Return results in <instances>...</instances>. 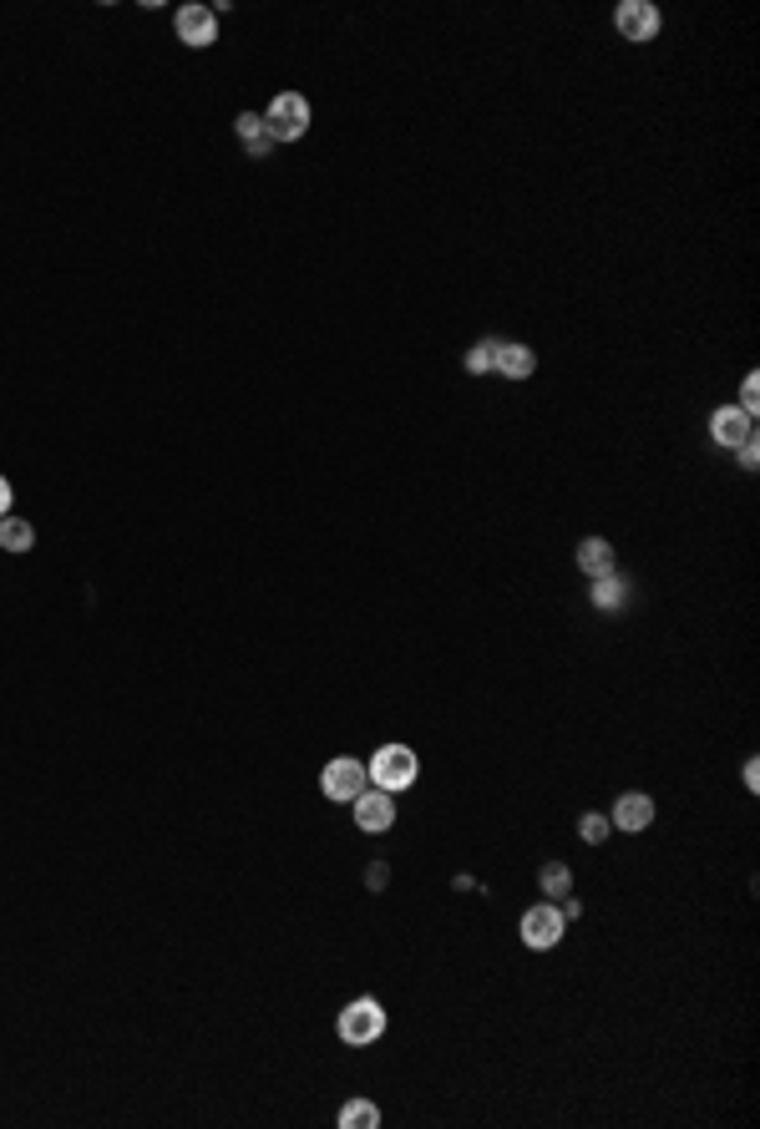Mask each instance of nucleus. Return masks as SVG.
I'll list each match as a JSON object with an SVG mask.
<instances>
[{
    "mask_svg": "<svg viewBox=\"0 0 760 1129\" xmlns=\"http://www.w3.org/2000/svg\"><path fill=\"white\" fill-rule=\"evenodd\" d=\"M365 770H370V780H375L380 790H406V785L421 775V765H416V755H411L406 745H380L375 760H370Z\"/></svg>",
    "mask_w": 760,
    "mask_h": 1129,
    "instance_id": "2",
    "label": "nucleus"
},
{
    "mask_svg": "<svg viewBox=\"0 0 760 1129\" xmlns=\"http://www.w3.org/2000/svg\"><path fill=\"white\" fill-rule=\"evenodd\" d=\"M173 26H178V41H183V46H213V41H218V16H213L208 6H198V0L173 16Z\"/></svg>",
    "mask_w": 760,
    "mask_h": 1129,
    "instance_id": "7",
    "label": "nucleus"
},
{
    "mask_svg": "<svg viewBox=\"0 0 760 1129\" xmlns=\"http://www.w3.org/2000/svg\"><path fill=\"white\" fill-rule=\"evenodd\" d=\"M710 436H715V446L740 451L745 441H755V416H745L740 406H720L715 421H710Z\"/></svg>",
    "mask_w": 760,
    "mask_h": 1129,
    "instance_id": "9",
    "label": "nucleus"
},
{
    "mask_svg": "<svg viewBox=\"0 0 760 1129\" xmlns=\"http://www.w3.org/2000/svg\"><path fill=\"white\" fill-rule=\"evenodd\" d=\"M0 517H11V481L0 476Z\"/></svg>",
    "mask_w": 760,
    "mask_h": 1129,
    "instance_id": "22",
    "label": "nucleus"
},
{
    "mask_svg": "<svg viewBox=\"0 0 760 1129\" xmlns=\"http://www.w3.org/2000/svg\"><path fill=\"white\" fill-rule=\"evenodd\" d=\"M563 932H568V917H563L553 902L522 912V942H527V947H538V952H543V947H558Z\"/></svg>",
    "mask_w": 760,
    "mask_h": 1129,
    "instance_id": "4",
    "label": "nucleus"
},
{
    "mask_svg": "<svg viewBox=\"0 0 760 1129\" xmlns=\"http://www.w3.org/2000/svg\"><path fill=\"white\" fill-rule=\"evenodd\" d=\"M755 461H760V451H755V441H745V446H740V466L755 471Z\"/></svg>",
    "mask_w": 760,
    "mask_h": 1129,
    "instance_id": "21",
    "label": "nucleus"
},
{
    "mask_svg": "<svg viewBox=\"0 0 760 1129\" xmlns=\"http://www.w3.org/2000/svg\"><path fill=\"white\" fill-rule=\"evenodd\" d=\"M543 892H548L553 902L573 892V871H568L563 861H548V866H543Z\"/></svg>",
    "mask_w": 760,
    "mask_h": 1129,
    "instance_id": "16",
    "label": "nucleus"
},
{
    "mask_svg": "<svg viewBox=\"0 0 760 1129\" xmlns=\"http://www.w3.org/2000/svg\"><path fill=\"white\" fill-rule=\"evenodd\" d=\"M755 400H760V380L745 375V385H740V411H745V416H755Z\"/></svg>",
    "mask_w": 760,
    "mask_h": 1129,
    "instance_id": "20",
    "label": "nucleus"
},
{
    "mask_svg": "<svg viewBox=\"0 0 760 1129\" xmlns=\"http://www.w3.org/2000/svg\"><path fill=\"white\" fill-rule=\"evenodd\" d=\"M234 132H239V142H244L254 157H269V152H274V137H269V127H264L259 112H244V117L234 122Z\"/></svg>",
    "mask_w": 760,
    "mask_h": 1129,
    "instance_id": "13",
    "label": "nucleus"
},
{
    "mask_svg": "<svg viewBox=\"0 0 760 1129\" xmlns=\"http://www.w3.org/2000/svg\"><path fill=\"white\" fill-rule=\"evenodd\" d=\"M380 1033H386V1008H380L375 998L345 1003V1013H340V1038H345V1043L365 1048V1043H375Z\"/></svg>",
    "mask_w": 760,
    "mask_h": 1129,
    "instance_id": "3",
    "label": "nucleus"
},
{
    "mask_svg": "<svg viewBox=\"0 0 760 1129\" xmlns=\"http://www.w3.org/2000/svg\"><path fill=\"white\" fill-rule=\"evenodd\" d=\"M497 370H502L507 380H527L532 370H538V360H532V350H527V345H502Z\"/></svg>",
    "mask_w": 760,
    "mask_h": 1129,
    "instance_id": "15",
    "label": "nucleus"
},
{
    "mask_svg": "<svg viewBox=\"0 0 760 1129\" xmlns=\"http://www.w3.org/2000/svg\"><path fill=\"white\" fill-rule=\"evenodd\" d=\"M624 603H629V583H624L619 573L593 578V608H598V613H624Z\"/></svg>",
    "mask_w": 760,
    "mask_h": 1129,
    "instance_id": "11",
    "label": "nucleus"
},
{
    "mask_svg": "<svg viewBox=\"0 0 760 1129\" xmlns=\"http://www.w3.org/2000/svg\"><path fill=\"white\" fill-rule=\"evenodd\" d=\"M365 780H370V770H365L360 760H350V755H340V760H330V765L320 770L325 800H355V795L365 790Z\"/></svg>",
    "mask_w": 760,
    "mask_h": 1129,
    "instance_id": "5",
    "label": "nucleus"
},
{
    "mask_svg": "<svg viewBox=\"0 0 760 1129\" xmlns=\"http://www.w3.org/2000/svg\"><path fill=\"white\" fill-rule=\"evenodd\" d=\"M0 547L6 552H31L36 547V527L26 517H0Z\"/></svg>",
    "mask_w": 760,
    "mask_h": 1129,
    "instance_id": "14",
    "label": "nucleus"
},
{
    "mask_svg": "<svg viewBox=\"0 0 760 1129\" xmlns=\"http://www.w3.org/2000/svg\"><path fill=\"white\" fill-rule=\"evenodd\" d=\"M350 805H355V826L360 831H391V821H396L391 790H360Z\"/></svg>",
    "mask_w": 760,
    "mask_h": 1129,
    "instance_id": "6",
    "label": "nucleus"
},
{
    "mask_svg": "<svg viewBox=\"0 0 760 1129\" xmlns=\"http://www.w3.org/2000/svg\"><path fill=\"white\" fill-rule=\"evenodd\" d=\"M654 821V800L644 795V790H629V795H619L614 800V826H624V831H644Z\"/></svg>",
    "mask_w": 760,
    "mask_h": 1129,
    "instance_id": "10",
    "label": "nucleus"
},
{
    "mask_svg": "<svg viewBox=\"0 0 760 1129\" xmlns=\"http://www.w3.org/2000/svg\"><path fill=\"white\" fill-rule=\"evenodd\" d=\"M745 785H750V790L760 785V760H745Z\"/></svg>",
    "mask_w": 760,
    "mask_h": 1129,
    "instance_id": "23",
    "label": "nucleus"
},
{
    "mask_svg": "<svg viewBox=\"0 0 760 1129\" xmlns=\"http://www.w3.org/2000/svg\"><path fill=\"white\" fill-rule=\"evenodd\" d=\"M340 1124H345V1129H375V1124H380V1109L365 1104V1099H355V1104L340 1109Z\"/></svg>",
    "mask_w": 760,
    "mask_h": 1129,
    "instance_id": "18",
    "label": "nucleus"
},
{
    "mask_svg": "<svg viewBox=\"0 0 760 1129\" xmlns=\"http://www.w3.org/2000/svg\"><path fill=\"white\" fill-rule=\"evenodd\" d=\"M578 568H583L588 578L614 573V547H608L603 537H583V542H578Z\"/></svg>",
    "mask_w": 760,
    "mask_h": 1129,
    "instance_id": "12",
    "label": "nucleus"
},
{
    "mask_svg": "<svg viewBox=\"0 0 760 1129\" xmlns=\"http://www.w3.org/2000/svg\"><path fill=\"white\" fill-rule=\"evenodd\" d=\"M264 127H269L274 147L304 137V132H310V102H304L299 92H279V97L269 102V112H264Z\"/></svg>",
    "mask_w": 760,
    "mask_h": 1129,
    "instance_id": "1",
    "label": "nucleus"
},
{
    "mask_svg": "<svg viewBox=\"0 0 760 1129\" xmlns=\"http://www.w3.org/2000/svg\"><path fill=\"white\" fill-rule=\"evenodd\" d=\"M497 355H502V340H482V345L467 350V370L472 375H487V370H497Z\"/></svg>",
    "mask_w": 760,
    "mask_h": 1129,
    "instance_id": "17",
    "label": "nucleus"
},
{
    "mask_svg": "<svg viewBox=\"0 0 760 1129\" xmlns=\"http://www.w3.org/2000/svg\"><path fill=\"white\" fill-rule=\"evenodd\" d=\"M578 836H583V841H593V846H598V841H603V836H608V821H603V816H583V821H578Z\"/></svg>",
    "mask_w": 760,
    "mask_h": 1129,
    "instance_id": "19",
    "label": "nucleus"
},
{
    "mask_svg": "<svg viewBox=\"0 0 760 1129\" xmlns=\"http://www.w3.org/2000/svg\"><path fill=\"white\" fill-rule=\"evenodd\" d=\"M614 26H619L624 41H654L659 36V11L649 6V0H624L619 16H614Z\"/></svg>",
    "mask_w": 760,
    "mask_h": 1129,
    "instance_id": "8",
    "label": "nucleus"
}]
</instances>
